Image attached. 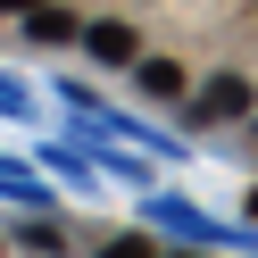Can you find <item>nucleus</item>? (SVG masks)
I'll list each match as a JSON object with an SVG mask.
<instances>
[{
  "mask_svg": "<svg viewBox=\"0 0 258 258\" xmlns=\"http://www.w3.org/2000/svg\"><path fill=\"white\" fill-rule=\"evenodd\" d=\"M0 9H34V0H0Z\"/></svg>",
  "mask_w": 258,
  "mask_h": 258,
  "instance_id": "obj_6",
  "label": "nucleus"
},
{
  "mask_svg": "<svg viewBox=\"0 0 258 258\" xmlns=\"http://www.w3.org/2000/svg\"><path fill=\"white\" fill-rule=\"evenodd\" d=\"M100 258H150V241H108Z\"/></svg>",
  "mask_w": 258,
  "mask_h": 258,
  "instance_id": "obj_5",
  "label": "nucleus"
},
{
  "mask_svg": "<svg viewBox=\"0 0 258 258\" xmlns=\"http://www.w3.org/2000/svg\"><path fill=\"white\" fill-rule=\"evenodd\" d=\"M134 75H142V92H158V100L183 92V67H175V58H134Z\"/></svg>",
  "mask_w": 258,
  "mask_h": 258,
  "instance_id": "obj_2",
  "label": "nucleus"
},
{
  "mask_svg": "<svg viewBox=\"0 0 258 258\" xmlns=\"http://www.w3.org/2000/svg\"><path fill=\"white\" fill-rule=\"evenodd\" d=\"M34 34H42V42H67V34H75V17H58V9H34Z\"/></svg>",
  "mask_w": 258,
  "mask_h": 258,
  "instance_id": "obj_4",
  "label": "nucleus"
},
{
  "mask_svg": "<svg viewBox=\"0 0 258 258\" xmlns=\"http://www.w3.org/2000/svg\"><path fill=\"white\" fill-rule=\"evenodd\" d=\"M84 42H92V58H134V34H125V25H84Z\"/></svg>",
  "mask_w": 258,
  "mask_h": 258,
  "instance_id": "obj_3",
  "label": "nucleus"
},
{
  "mask_svg": "<svg viewBox=\"0 0 258 258\" xmlns=\"http://www.w3.org/2000/svg\"><path fill=\"white\" fill-rule=\"evenodd\" d=\"M241 108H250V84H241V75H217V84L200 92V117L217 125V117H241Z\"/></svg>",
  "mask_w": 258,
  "mask_h": 258,
  "instance_id": "obj_1",
  "label": "nucleus"
}]
</instances>
